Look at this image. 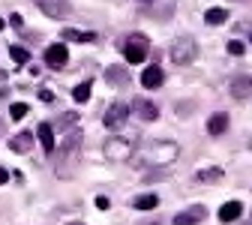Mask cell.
Masks as SVG:
<instances>
[{"instance_id": "44dd1931", "label": "cell", "mask_w": 252, "mask_h": 225, "mask_svg": "<svg viewBox=\"0 0 252 225\" xmlns=\"http://www.w3.org/2000/svg\"><path fill=\"white\" fill-rule=\"evenodd\" d=\"M36 3H39L48 15H54V18H60L63 12H66V6H54V0H36Z\"/></svg>"}, {"instance_id": "1f68e13d", "label": "cell", "mask_w": 252, "mask_h": 225, "mask_svg": "<svg viewBox=\"0 0 252 225\" xmlns=\"http://www.w3.org/2000/svg\"><path fill=\"white\" fill-rule=\"evenodd\" d=\"M249 147H252V138H249Z\"/></svg>"}, {"instance_id": "9a60e30c", "label": "cell", "mask_w": 252, "mask_h": 225, "mask_svg": "<svg viewBox=\"0 0 252 225\" xmlns=\"http://www.w3.org/2000/svg\"><path fill=\"white\" fill-rule=\"evenodd\" d=\"M105 81H108V84L123 87V84H129V75H126V69H123V66H108V69H105Z\"/></svg>"}, {"instance_id": "83f0119b", "label": "cell", "mask_w": 252, "mask_h": 225, "mask_svg": "<svg viewBox=\"0 0 252 225\" xmlns=\"http://www.w3.org/2000/svg\"><path fill=\"white\" fill-rule=\"evenodd\" d=\"M3 27H6V21H3V18H0V30H3Z\"/></svg>"}, {"instance_id": "603a6c76", "label": "cell", "mask_w": 252, "mask_h": 225, "mask_svg": "<svg viewBox=\"0 0 252 225\" xmlns=\"http://www.w3.org/2000/svg\"><path fill=\"white\" fill-rule=\"evenodd\" d=\"M9 114H12V120H21V117L27 114V105H24V102H12V105H9Z\"/></svg>"}, {"instance_id": "2e32d148", "label": "cell", "mask_w": 252, "mask_h": 225, "mask_svg": "<svg viewBox=\"0 0 252 225\" xmlns=\"http://www.w3.org/2000/svg\"><path fill=\"white\" fill-rule=\"evenodd\" d=\"M63 39H69V42H93L96 36H93L90 30H72V27H66V30H63Z\"/></svg>"}, {"instance_id": "7a4b0ae2", "label": "cell", "mask_w": 252, "mask_h": 225, "mask_svg": "<svg viewBox=\"0 0 252 225\" xmlns=\"http://www.w3.org/2000/svg\"><path fill=\"white\" fill-rule=\"evenodd\" d=\"M147 39L144 36H129V39H126L123 42V57L126 60H129V63H144L147 60Z\"/></svg>"}, {"instance_id": "9c48e42d", "label": "cell", "mask_w": 252, "mask_h": 225, "mask_svg": "<svg viewBox=\"0 0 252 225\" xmlns=\"http://www.w3.org/2000/svg\"><path fill=\"white\" fill-rule=\"evenodd\" d=\"M132 108H135V114H138L141 120H147V123L159 117V105H156L153 99H135V105H132Z\"/></svg>"}, {"instance_id": "f1b7e54d", "label": "cell", "mask_w": 252, "mask_h": 225, "mask_svg": "<svg viewBox=\"0 0 252 225\" xmlns=\"http://www.w3.org/2000/svg\"><path fill=\"white\" fill-rule=\"evenodd\" d=\"M144 225H159V222H144Z\"/></svg>"}, {"instance_id": "277c9868", "label": "cell", "mask_w": 252, "mask_h": 225, "mask_svg": "<svg viewBox=\"0 0 252 225\" xmlns=\"http://www.w3.org/2000/svg\"><path fill=\"white\" fill-rule=\"evenodd\" d=\"M126 117H129V105H123V102H111V105H108V111H105V117H102V123L108 126V129H120V126L126 123Z\"/></svg>"}, {"instance_id": "5b68a950", "label": "cell", "mask_w": 252, "mask_h": 225, "mask_svg": "<svg viewBox=\"0 0 252 225\" xmlns=\"http://www.w3.org/2000/svg\"><path fill=\"white\" fill-rule=\"evenodd\" d=\"M201 219H207V207L204 204H192L189 210H180L171 225H201Z\"/></svg>"}, {"instance_id": "6da1fadb", "label": "cell", "mask_w": 252, "mask_h": 225, "mask_svg": "<svg viewBox=\"0 0 252 225\" xmlns=\"http://www.w3.org/2000/svg\"><path fill=\"white\" fill-rule=\"evenodd\" d=\"M198 54V45L192 36H177L174 45H171V60L177 63V66H186V63H192Z\"/></svg>"}, {"instance_id": "e0dca14e", "label": "cell", "mask_w": 252, "mask_h": 225, "mask_svg": "<svg viewBox=\"0 0 252 225\" xmlns=\"http://www.w3.org/2000/svg\"><path fill=\"white\" fill-rule=\"evenodd\" d=\"M156 204H159V195H150V192H147V195L132 198V207H135V210H153Z\"/></svg>"}, {"instance_id": "5bb4252c", "label": "cell", "mask_w": 252, "mask_h": 225, "mask_svg": "<svg viewBox=\"0 0 252 225\" xmlns=\"http://www.w3.org/2000/svg\"><path fill=\"white\" fill-rule=\"evenodd\" d=\"M30 147H33V135H30V132H18V135L9 141V150H12V153H27Z\"/></svg>"}, {"instance_id": "7402d4cb", "label": "cell", "mask_w": 252, "mask_h": 225, "mask_svg": "<svg viewBox=\"0 0 252 225\" xmlns=\"http://www.w3.org/2000/svg\"><path fill=\"white\" fill-rule=\"evenodd\" d=\"M225 18H228L225 9H210V12H207V24H222Z\"/></svg>"}, {"instance_id": "f546056e", "label": "cell", "mask_w": 252, "mask_h": 225, "mask_svg": "<svg viewBox=\"0 0 252 225\" xmlns=\"http://www.w3.org/2000/svg\"><path fill=\"white\" fill-rule=\"evenodd\" d=\"M249 42H252V30H249Z\"/></svg>"}, {"instance_id": "52a82bcc", "label": "cell", "mask_w": 252, "mask_h": 225, "mask_svg": "<svg viewBox=\"0 0 252 225\" xmlns=\"http://www.w3.org/2000/svg\"><path fill=\"white\" fill-rule=\"evenodd\" d=\"M228 90H231L234 99H249V96H252V75H234Z\"/></svg>"}, {"instance_id": "30bf717a", "label": "cell", "mask_w": 252, "mask_h": 225, "mask_svg": "<svg viewBox=\"0 0 252 225\" xmlns=\"http://www.w3.org/2000/svg\"><path fill=\"white\" fill-rule=\"evenodd\" d=\"M156 150H150V159L153 162H171V159L177 156V144L165 141V144H153Z\"/></svg>"}, {"instance_id": "4316f807", "label": "cell", "mask_w": 252, "mask_h": 225, "mask_svg": "<svg viewBox=\"0 0 252 225\" xmlns=\"http://www.w3.org/2000/svg\"><path fill=\"white\" fill-rule=\"evenodd\" d=\"M6 180H9V174H6V168H0V186H3Z\"/></svg>"}, {"instance_id": "8fae6325", "label": "cell", "mask_w": 252, "mask_h": 225, "mask_svg": "<svg viewBox=\"0 0 252 225\" xmlns=\"http://www.w3.org/2000/svg\"><path fill=\"white\" fill-rule=\"evenodd\" d=\"M240 213H243V204L240 201H225L222 207H219V222H234V219H240Z\"/></svg>"}, {"instance_id": "d6986e66", "label": "cell", "mask_w": 252, "mask_h": 225, "mask_svg": "<svg viewBox=\"0 0 252 225\" xmlns=\"http://www.w3.org/2000/svg\"><path fill=\"white\" fill-rule=\"evenodd\" d=\"M9 57L15 60V66H24V63L30 60V54H27V48H21V45H12V48H9Z\"/></svg>"}, {"instance_id": "484cf974", "label": "cell", "mask_w": 252, "mask_h": 225, "mask_svg": "<svg viewBox=\"0 0 252 225\" xmlns=\"http://www.w3.org/2000/svg\"><path fill=\"white\" fill-rule=\"evenodd\" d=\"M96 207H99V210H108V198H105V195H99V198H96Z\"/></svg>"}, {"instance_id": "4dcf8cb0", "label": "cell", "mask_w": 252, "mask_h": 225, "mask_svg": "<svg viewBox=\"0 0 252 225\" xmlns=\"http://www.w3.org/2000/svg\"><path fill=\"white\" fill-rule=\"evenodd\" d=\"M69 225H81V222H69Z\"/></svg>"}, {"instance_id": "d6a6232c", "label": "cell", "mask_w": 252, "mask_h": 225, "mask_svg": "<svg viewBox=\"0 0 252 225\" xmlns=\"http://www.w3.org/2000/svg\"><path fill=\"white\" fill-rule=\"evenodd\" d=\"M246 225H252V222H246Z\"/></svg>"}, {"instance_id": "d4e9b609", "label": "cell", "mask_w": 252, "mask_h": 225, "mask_svg": "<svg viewBox=\"0 0 252 225\" xmlns=\"http://www.w3.org/2000/svg\"><path fill=\"white\" fill-rule=\"evenodd\" d=\"M39 99H42V102H48V105H51V102H54V93H51V90H48V87H42V90H39Z\"/></svg>"}, {"instance_id": "ffe728a7", "label": "cell", "mask_w": 252, "mask_h": 225, "mask_svg": "<svg viewBox=\"0 0 252 225\" xmlns=\"http://www.w3.org/2000/svg\"><path fill=\"white\" fill-rule=\"evenodd\" d=\"M90 90H93V84H90V81L78 84V87L72 90V96H75V102H87V99H90Z\"/></svg>"}, {"instance_id": "8992f818", "label": "cell", "mask_w": 252, "mask_h": 225, "mask_svg": "<svg viewBox=\"0 0 252 225\" xmlns=\"http://www.w3.org/2000/svg\"><path fill=\"white\" fill-rule=\"evenodd\" d=\"M45 63L51 69H63L69 63V54H66V45L63 42H54V45H48L45 48Z\"/></svg>"}, {"instance_id": "ba28073f", "label": "cell", "mask_w": 252, "mask_h": 225, "mask_svg": "<svg viewBox=\"0 0 252 225\" xmlns=\"http://www.w3.org/2000/svg\"><path fill=\"white\" fill-rule=\"evenodd\" d=\"M165 81V72H162V66H159V63H153V66H147L144 69V75H141V84L147 87V90H156V87H159Z\"/></svg>"}, {"instance_id": "7c38bea8", "label": "cell", "mask_w": 252, "mask_h": 225, "mask_svg": "<svg viewBox=\"0 0 252 225\" xmlns=\"http://www.w3.org/2000/svg\"><path fill=\"white\" fill-rule=\"evenodd\" d=\"M228 129V114H222V111H216L210 120H207V132L210 135H222Z\"/></svg>"}, {"instance_id": "cb8c5ba5", "label": "cell", "mask_w": 252, "mask_h": 225, "mask_svg": "<svg viewBox=\"0 0 252 225\" xmlns=\"http://www.w3.org/2000/svg\"><path fill=\"white\" fill-rule=\"evenodd\" d=\"M228 54H234V57L246 54V51H243V42H240V39H231V42H228Z\"/></svg>"}, {"instance_id": "ac0fdd59", "label": "cell", "mask_w": 252, "mask_h": 225, "mask_svg": "<svg viewBox=\"0 0 252 225\" xmlns=\"http://www.w3.org/2000/svg\"><path fill=\"white\" fill-rule=\"evenodd\" d=\"M195 177H198L201 183H216V180H222L225 174H222V168H201Z\"/></svg>"}, {"instance_id": "3957f363", "label": "cell", "mask_w": 252, "mask_h": 225, "mask_svg": "<svg viewBox=\"0 0 252 225\" xmlns=\"http://www.w3.org/2000/svg\"><path fill=\"white\" fill-rule=\"evenodd\" d=\"M105 156L108 159H117V162H126L132 156V144L126 138H108L105 141Z\"/></svg>"}, {"instance_id": "4fadbf2b", "label": "cell", "mask_w": 252, "mask_h": 225, "mask_svg": "<svg viewBox=\"0 0 252 225\" xmlns=\"http://www.w3.org/2000/svg\"><path fill=\"white\" fill-rule=\"evenodd\" d=\"M39 144H42V150L48 156L54 153V129H51V123H39Z\"/></svg>"}]
</instances>
